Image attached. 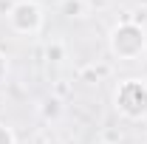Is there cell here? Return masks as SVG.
Masks as SVG:
<instances>
[{"instance_id": "obj_8", "label": "cell", "mask_w": 147, "mask_h": 144, "mask_svg": "<svg viewBox=\"0 0 147 144\" xmlns=\"http://www.w3.org/2000/svg\"><path fill=\"white\" fill-rule=\"evenodd\" d=\"M6 73H9V59H6L3 51H0V79H6Z\"/></svg>"}, {"instance_id": "obj_6", "label": "cell", "mask_w": 147, "mask_h": 144, "mask_svg": "<svg viewBox=\"0 0 147 144\" xmlns=\"http://www.w3.org/2000/svg\"><path fill=\"white\" fill-rule=\"evenodd\" d=\"M45 54H48V59H54V62H59V59L65 57V48H62L59 42H54V45H48V51H45Z\"/></svg>"}, {"instance_id": "obj_5", "label": "cell", "mask_w": 147, "mask_h": 144, "mask_svg": "<svg viewBox=\"0 0 147 144\" xmlns=\"http://www.w3.org/2000/svg\"><path fill=\"white\" fill-rule=\"evenodd\" d=\"M62 14H68V17H82V14H85L82 0H65V3H62Z\"/></svg>"}, {"instance_id": "obj_7", "label": "cell", "mask_w": 147, "mask_h": 144, "mask_svg": "<svg viewBox=\"0 0 147 144\" xmlns=\"http://www.w3.org/2000/svg\"><path fill=\"white\" fill-rule=\"evenodd\" d=\"M0 144H17L14 133H11V130H9L6 124H0Z\"/></svg>"}, {"instance_id": "obj_1", "label": "cell", "mask_w": 147, "mask_h": 144, "mask_svg": "<svg viewBox=\"0 0 147 144\" xmlns=\"http://www.w3.org/2000/svg\"><path fill=\"white\" fill-rule=\"evenodd\" d=\"M144 48H147V31L144 26H139L133 20L119 23L110 31V51L119 59H136L144 54Z\"/></svg>"}, {"instance_id": "obj_4", "label": "cell", "mask_w": 147, "mask_h": 144, "mask_svg": "<svg viewBox=\"0 0 147 144\" xmlns=\"http://www.w3.org/2000/svg\"><path fill=\"white\" fill-rule=\"evenodd\" d=\"M40 113H42V119H59V113H62V102L51 96V99H45L42 105H40Z\"/></svg>"}, {"instance_id": "obj_3", "label": "cell", "mask_w": 147, "mask_h": 144, "mask_svg": "<svg viewBox=\"0 0 147 144\" xmlns=\"http://www.w3.org/2000/svg\"><path fill=\"white\" fill-rule=\"evenodd\" d=\"M6 17H9L11 31H17V34H37L42 28V9L37 6L34 0H17V3H11V9H9Z\"/></svg>"}, {"instance_id": "obj_2", "label": "cell", "mask_w": 147, "mask_h": 144, "mask_svg": "<svg viewBox=\"0 0 147 144\" xmlns=\"http://www.w3.org/2000/svg\"><path fill=\"white\" fill-rule=\"evenodd\" d=\"M113 105L125 119H144L147 116V82L142 79H125L113 93Z\"/></svg>"}]
</instances>
